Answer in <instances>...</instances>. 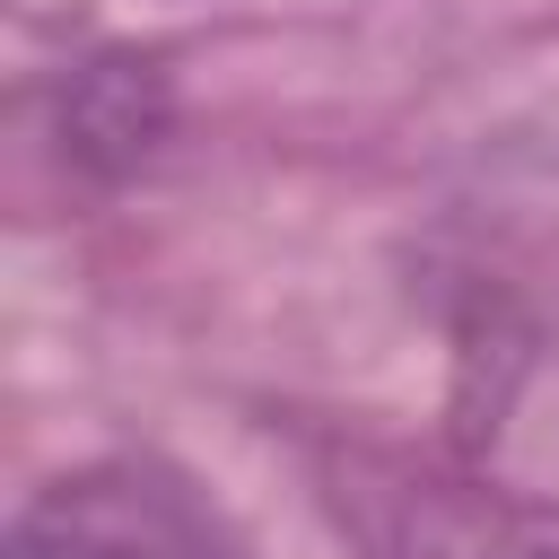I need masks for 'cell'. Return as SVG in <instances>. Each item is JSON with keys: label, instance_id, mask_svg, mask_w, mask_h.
<instances>
[{"label": "cell", "instance_id": "6da1fadb", "mask_svg": "<svg viewBox=\"0 0 559 559\" xmlns=\"http://www.w3.org/2000/svg\"><path fill=\"white\" fill-rule=\"evenodd\" d=\"M314 498L367 559H559V507L445 445L341 428L314 445Z\"/></svg>", "mask_w": 559, "mask_h": 559}, {"label": "cell", "instance_id": "7a4b0ae2", "mask_svg": "<svg viewBox=\"0 0 559 559\" xmlns=\"http://www.w3.org/2000/svg\"><path fill=\"white\" fill-rule=\"evenodd\" d=\"M0 559H253V542L166 454H96L9 515Z\"/></svg>", "mask_w": 559, "mask_h": 559}]
</instances>
